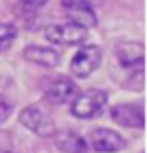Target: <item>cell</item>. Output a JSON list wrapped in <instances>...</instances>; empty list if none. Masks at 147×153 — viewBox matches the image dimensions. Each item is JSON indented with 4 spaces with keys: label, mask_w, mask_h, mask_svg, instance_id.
Wrapping results in <instances>:
<instances>
[{
    "label": "cell",
    "mask_w": 147,
    "mask_h": 153,
    "mask_svg": "<svg viewBox=\"0 0 147 153\" xmlns=\"http://www.w3.org/2000/svg\"><path fill=\"white\" fill-rule=\"evenodd\" d=\"M47 4H49V0H18L14 12L19 18H31V16L39 14Z\"/></svg>",
    "instance_id": "obj_12"
},
{
    "label": "cell",
    "mask_w": 147,
    "mask_h": 153,
    "mask_svg": "<svg viewBox=\"0 0 147 153\" xmlns=\"http://www.w3.org/2000/svg\"><path fill=\"white\" fill-rule=\"evenodd\" d=\"M62 8L68 14L72 23H78V25L85 27V29L97 25L95 8L89 2H85V0H62Z\"/></svg>",
    "instance_id": "obj_7"
},
{
    "label": "cell",
    "mask_w": 147,
    "mask_h": 153,
    "mask_svg": "<svg viewBox=\"0 0 147 153\" xmlns=\"http://www.w3.org/2000/svg\"><path fill=\"white\" fill-rule=\"evenodd\" d=\"M103 60V51L97 45H85L81 49H78V52L72 56V62H70V74L74 78H89L95 70L99 68Z\"/></svg>",
    "instance_id": "obj_2"
},
{
    "label": "cell",
    "mask_w": 147,
    "mask_h": 153,
    "mask_svg": "<svg viewBox=\"0 0 147 153\" xmlns=\"http://www.w3.org/2000/svg\"><path fill=\"white\" fill-rule=\"evenodd\" d=\"M2 153H12V151H2Z\"/></svg>",
    "instance_id": "obj_16"
},
{
    "label": "cell",
    "mask_w": 147,
    "mask_h": 153,
    "mask_svg": "<svg viewBox=\"0 0 147 153\" xmlns=\"http://www.w3.org/2000/svg\"><path fill=\"white\" fill-rule=\"evenodd\" d=\"M10 114H12V107H10V103L0 101V124L6 122V120L10 118Z\"/></svg>",
    "instance_id": "obj_14"
},
{
    "label": "cell",
    "mask_w": 147,
    "mask_h": 153,
    "mask_svg": "<svg viewBox=\"0 0 147 153\" xmlns=\"http://www.w3.org/2000/svg\"><path fill=\"white\" fill-rule=\"evenodd\" d=\"M106 103H109L106 91L89 89V91H83L81 95H78L74 99L72 107H70V112H72L75 118H81V120L95 118V116H99L103 112Z\"/></svg>",
    "instance_id": "obj_1"
},
{
    "label": "cell",
    "mask_w": 147,
    "mask_h": 153,
    "mask_svg": "<svg viewBox=\"0 0 147 153\" xmlns=\"http://www.w3.org/2000/svg\"><path fill=\"white\" fill-rule=\"evenodd\" d=\"M114 58L118 60L120 68L145 66V47L137 41H124L114 47Z\"/></svg>",
    "instance_id": "obj_8"
},
{
    "label": "cell",
    "mask_w": 147,
    "mask_h": 153,
    "mask_svg": "<svg viewBox=\"0 0 147 153\" xmlns=\"http://www.w3.org/2000/svg\"><path fill=\"white\" fill-rule=\"evenodd\" d=\"M23 58L31 64H37L43 68H54L60 62V54L58 51L50 49V47H43V45H27L23 49Z\"/></svg>",
    "instance_id": "obj_11"
},
{
    "label": "cell",
    "mask_w": 147,
    "mask_h": 153,
    "mask_svg": "<svg viewBox=\"0 0 147 153\" xmlns=\"http://www.w3.org/2000/svg\"><path fill=\"white\" fill-rule=\"evenodd\" d=\"M52 142L60 153H89V143L83 136L72 130H60L52 134Z\"/></svg>",
    "instance_id": "obj_10"
},
{
    "label": "cell",
    "mask_w": 147,
    "mask_h": 153,
    "mask_svg": "<svg viewBox=\"0 0 147 153\" xmlns=\"http://www.w3.org/2000/svg\"><path fill=\"white\" fill-rule=\"evenodd\" d=\"M18 39V27L14 23H0V51H6Z\"/></svg>",
    "instance_id": "obj_13"
},
{
    "label": "cell",
    "mask_w": 147,
    "mask_h": 153,
    "mask_svg": "<svg viewBox=\"0 0 147 153\" xmlns=\"http://www.w3.org/2000/svg\"><path fill=\"white\" fill-rule=\"evenodd\" d=\"M87 143L99 153H118L126 149V146H128L124 136L110 130V128H95V130H91Z\"/></svg>",
    "instance_id": "obj_5"
},
{
    "label": "cell",
    "mask_w": 147,
    "mask_h": 153,
    "mask_svg": "<svg viewBox=\"0 0 147 153\" xmlns=\"http://www.w3.org/2000/svg\"><path fill=\"white\" fill-rule=\"evenodd\" d=\"M78 93V87L70 78H56L45 87V99L50 105H64L68 103L70 99L75 97Z\"/></svg>",
    "instance_id": "obj_9"
},
{
    "label": "cell",
    "mask_w": 147,
    "mask_h": 153,
    "mask_svg": "<svg viewBox=\"0 0 147 153\" xmlns=\"http://www.w3.org/2000/svg\"><path fill=\"white\" fill-rule=\"evenodd\" d=\"M85 2H89V4H91V6H93V8H95V6H101V4H103V2H105V0H85Z\"/></svg>",
    "instance_id": "obj_15"
},
{
    "label": "cell",
    "mask_w": 147,
    "mask_h": 153,
    "mask_svg": "<svg viewBox=\"0 0 147 153\" xmlns=\"http://www.w3.org/2000/svg\"><path fill=\"white\" fill-rule=\"evenodd\" d=\"M19 124L33 134L43 136V138L54 134V120L37 105H29L19 112Z\"/></svg>",
    "instance_id": "obj_4"
},
{
    "label": "cell",
    "mask_w": 147,
    "mask_h": 153,
    "mask_svg": "<svg viewBox=\"0 0 147 153\" xmlns=\"http://www.w3.org/2000/svg\"><path fill=\"white\" fill-rule=\"evenodd\" d=\"M110 118L126 128H143L145 111L140 103H120L110 108Z\"/></svg>",
    "instance_id": "obj_6"
},
{
    "label": "cell",
    "mask_w": 147,
    "mask_h": 153,
    "mask_svg": "<svg viewBox=\"0 0 147 153\" xmlns=\"http://www.w3.org/2000/svg\"><path fill=\"white\" fill-rule=\"evenodd\" d=\"M45 37L52 45H64V47L83 45V41L87 39V29L72 22L54 23V25H49L45 29Z\"/></svg>",
    "instance_id": "obj_3"
}]
</instances>
